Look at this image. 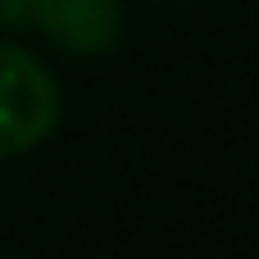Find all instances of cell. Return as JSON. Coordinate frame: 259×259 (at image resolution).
Here are the masks:
<instances>
[{"instance_id":"obj_2","label":"cell","mask_w":259,"mask_h":259,"mask_svg":"<svg viewBox=\"0 0 259 259\" xmlns=\"http://www.w3.org/2000/svg\"><path fill=\"white\" fill-rule=\"evenodd\" d=\"M32 27H41L64 55H105L123 36L118 0H36Z\"/></svg>"},{"instance_id":"obj_3","label":"cell","mask_w":259,"mask_h":259,"mask_svg":"<svg viewBox=\"0 0 259 259\" xmlns=\"http://www.w3.org/2000/svg\"><path fill=\"white\" fill-rule=\"evenodd\" d=\"M36 0H0V23L5 27H32Z\"/></svg>"},{"instance_id":"obj_1","label":"cell","mask_w":259,"mask_h":259,"mask_svg":"<svg viewBox=\"0 0 259 259\" xmlns=\"http://www.w3.org/2000/svg\"><path fill=\"white\" fill-rule=\"evenodd\" d=\"M59 123V82L50 68L14 46L0 41V159L27 155L41 146Z\"/></svg>"}]
</instances>
